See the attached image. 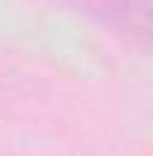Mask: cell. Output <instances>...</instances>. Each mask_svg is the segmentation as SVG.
Instances as JSON below:
<instances>
[{
	"instance_id": "obj_1",
	"label": "cell",
	"mask_w": 153,
	"mask_h": 156,
	"mask_svg": "<svg viewBox=\"0 0 153 156\" xmlns=\"http://www.w3.org/2000/svg\"><path fill=\"white\" fill-rule=\"evenodd\" d=\"M78 12L108 24L117 33H126L138 45H147L150 36V0H63Z\"/></svg>"
}]
</instances>
